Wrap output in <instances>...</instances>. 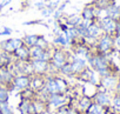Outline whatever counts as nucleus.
I'll return each mask as SVG.
<instances>
[{
	"instance_id": "6",
	"label": "nucleus",
	"mask_w": 120,
	"mask_h": 114,
	"mask_svg": "<svg viewBox=\"0 0 120 114\" xmlns=\"http://www.w3.org/2000/svg\"><path fill=\"white\" fill-rule=\"evenodd\" d=\"M112 96H113V93H109L107 91H97V93L94 94V96L92 98L93 102L102 106V107H106V106H109L111 105V101H112Z\"/></svg>"
},
{
	"instance_id": "24",
	"label": "nucleus",
	"mask_w": 120,
	"mask_h": 114,
	"mask_svg": "<svg viewBox=\"0 0 120 114\" xmlns=\"http://www.w3.org/2000/svg\"><path fill=\"white\" fill-rule=\"evenodd\" d=\"M68 109H70V106H68V103H67V105H64V106L58 107V108L54 110V114H68Z\"/></svg>"
},
{
	"instance_id": "3",
	"label": "nucleus",
	"mask_w": 120,
	"mask_h": 114,
	"mask_svg": "<svg viewBox=\"0 0 120 114\" xmlns=\"http://www.w3.org/2000/svg\"><path fill=\"white\" fill-rule=\"evenodd\" d=\"M102 33H106V34H109V35H113L115 34V29H116V21L111 19L109 17H105V18H101V19H97Z\"/></svg>"
},
{
	"instance_id": "31",
	"label": "nucleus",
	"mask_w": 120,
	"mask_h": 114,
	"mask_svg": "<svg viewBox=\"0 0 120 114\" xmlns=\"http://www.w3.org/2000/svg\"><path fill=\"white\" fill-rule=\"evenodd\" d=\"M114 46H115V48L120 47V34L114 35Z\"/></svg>"
},
{
	"instance_id": "25",
	"label": "nucleus",
	"mask_w": 120,
	"mask_h": 114,
	"mask_svg": "<svg viewBox=\"0 0 120 114\" xmlns=\"http://www.w3.org/2000/svg\"><path fill=\"white\" fill-rule=\"evenodd\" d=\"M54 11H55V10H52V8H49V7H45L42 11H40V13H41L42 18L48 19V18H51V17H52V14H53V12H54Z\"/></svg>"
},
{
	"instance_id": "34",
	"label": "nucleus",
	"mask_w": 120,
	"mask_h": 114,
	"mask_svg": "<svg viewBox=\"0 0 120 114\" xmlns=\"http://www.w3.org/2000/svg\"><path fill=\"white\" fill-rule=\"evenodd\" d=\"M41 114H54V112L53 110H51V109H46L44 113H41Z\"/></svg>"
},
{
	"instance_id": "9",
	"label": "nucleus",
	"mask_w": 120,
	"mask_h": 114,
	"mask_svg": "<svg viewBox=\"0 0 120 114\" xmlns=\"http://www.w3.org/2000/svg\"><path fill=\"white\" fill-rule=\"evenodd\" d=\"M45 81H46V75H39V74H33L31 75V84L30 87L34 92H40L45 87Z\"/></svg>"
},
{
	"instance_id": "17",
	"label": "nucleus",
	"mask_w": 120,
	"mask_h": 114,
	"mask_svg": "<svg viewBox=\"0 0 120 114\" xmlns=\"http://www.w3.org/2000/svg\"><path fill=\"white\" fill-rule=\"evenodd\" d=\"M53 45V44H52ZM51 42L47 40V38L42 34H39V38H38V41H37V46L42 48V49H49L52 47Z\"/></svg>"
},
{
	"instance_id": "7",
	"label": "nucleus",
	"mask_w": 120,
	"mask_h": 114,
	"mask_svg": "<svg viewBox=\"0 0 120 114\" xmlns=\"http://www.w3.org/2000/svg\"><path fill=\"white\" fill-rule=\"evenodd\" d=\"M31 65L33 68V74L46 75L49 72V63L41 60H31Z\"/></svg>"
},
{
	"instance_id": "5",
	"label": "nucleus",
	"mask_w": 120,
	"mask_h": 114,
	"mask_svg": "<svg viewBox=\"0 0 120 114\" xmlns=\"http://www.w3.org/2000/svg\"><path fill=\"white\" fill-rule=\"evenodd\" d=\"M99 12H100V10L97 8V7L93 5V3H88V4H86L85 7L81 10L80 15H81V18H82L84 20H92V21H93V20L98 19Z\"/></svg>"
},
{
	"instance_id": "22",
	"label": "nucleus",
	"mask_w": 120,
	"mask_h": 114,
	"mask_svg": "<svg viewBox=\"0 0 120 114\" xmlns=\"http://www.w3.org/2000/svg\"><path fill=\"white\" fill-rule=\"evenodd\" d=\"M22 25L24 26H33V25H42V26H45V27H49V25L47 24V22H45L44 20H33V21H25V22H22Z\"/></svg>"
},
{
	"instance_id": "35",
	"label": "nucleus",
	"mask_w": 120,
	"mask_h": 114,
	"mask_svg": "<svg viewBox=\"0 0 120 114\" xmlns=\"http://www.w3.org/2000/svg\"><path fill=\"white\" fill-rule=\"evenodd\" d=\"M45 3H49V1H52V0H44Z\"/></svg>"
},
{
	"instance_id": "36",
	"label": "nucleus",
	"mask_w": 120,
	"mask_h": 114,
	"mask_svg": "<svg viewBox=\"0 0 120 114\" xmlns=\"http://www.w3.org/2000/svg\"><path fill=\"white\" fill-rule=\"evenodd\" d=\"M1 86H4V85H3V82H1V81H0V87H1Z\"/></svg>"
},
{
	"instance_id": "20",
	"label": "nucleus",
	"mask_w": 120,
	"mask_h": 114,
	"mask_svg": "<svg viewBox=\"0 0 120 114\" xmlns=\"http://www.w3.org/2000/svg\"><path fill=\"white\" fill-rule=\"evenodd\" d=\"M0 114H14L12 107L10 106V102L0 103Z\"/></svg>"
},
{
	"instance_id": "26",
	"label": "nucleus",
	"mask_w": 120,
	"mask_h": 114,
	"mask_svg": "<svg viewBox=\"0 0 120 114\" xmlns=\"http://www.w3.org/2000/svg\"><path fill=\"white\" fill-rule=\"evenodd\" d=\"M60 4H61L60 0H52V1H49V3H46V7H49L52 10H56Z\"/></svg>"
},
{
	"instance_id": "21",
	"label": "nucleus",
	"mask_w": 120,
	"mask_h": 114,
	"mask_svg": "<svg viewBox=\"0 0 120 114\" xmlns=\"http://www.w3.org/2000/svg\"><path fill=\"white\" fill-rule=\"evenodd\" d=\"M111 105H112L113 107H115L118 110H120V93H114V94H113Z\"/></svg>"
},
{
	"instance_id": "30",
	"label": "nucleus",
	"mask_w": 120,
	"mask_h": 114,
	"mask_svg": "<svg viewBox=\"0 0 120 114\" xmlns=\"http://www.w3.org/2000/svg\"><path fill=\"white\" fill-rule=\"evenodd\" d=\"M34 6L37 7V10H38V11H42V10L46 7V3L42 0V1H38V3H35V5H34Z\"/></svg>"
},
{
	"instance_id": "18",
	"label": "nucleus",
	"mask_w": 120,
	"mask_h": 114,
	"mask_svg": "<svg viewBox=\"0 0 120 114\" xmlns=\"http://www.w3.org/2000/svg\"><path fill=\"white\" fill-rule=\"evenodd\" d=\"M93 5L99 10H105L109 5H113V0H93Z\"/></svg>"
},
{
	"instance_id": "23",
	"label": "nucleus",
	"mask_w": 120,
	"mask_h": 114,
	"mask_svg": "<svg viewBox=\"0 0 120 114\" xmlns=\"http://www.w3.org/2000/svg\"><path fill=\"white\" fill-rule=\"evenodd\" d=\"M66 34H67L72 40H77V39L79 38V34H78V29H77V27H71V26H70L68 31L66 32Z\"/></svg>"
},
{
	"instance_id": "13",
	"label": "nucleus",
	"mask_w": 120,
	"mask_h": 114,
	"mask_svg": "<svg viewBox=\"0 0 120 114\" xmlns=\"http://www.w3.org/2000/svg\"><path fill=\"white\" fill-rule=\"evenodd\" d=\"M64 19H65L64 21H65L68 26H71V27H77V26H79L80 22H81V20H82L81 15H80V14H75V13L65 14V15H64Z\"/></svg>"
},
{
	"instance_id": "19",
	"label": "nucleus",
	"mask_w": 120,
	"mask_h": 114,
	"mask_svg": "<svg viewBox=\"0 0 120 114\" xmlns=\"http://www.w3.org/2000/svg\"><path fill=\"white\" fill-rule=\"evenodd\" d=\"M10 96H11V93H10V91H8L5 86H1V87H0V103H3V102H8Z\"/></svg>"
},
{
	"instance_id": "27",
	"label": "nucleus",
	"mask_w": 120,
	"mask_h": 114,
	"mask_svg": "<svg viewBox=\"0 0 120 114\" xmlns=\"http://www.w3.org/2000/svg\"><path fill=\"white\" fill-rule=\"evenodd\" d=\"M12 42H13V46L15 49H18L20 46L24 45V41H22V38H12Z\"/></svg>"
},
{
	"instance_id": "12",
	"label": "nucleus",
	"mask_w": 120,
	"mask_h": 114,
	"mask_svg": "<svg viewBox=\"0 0 120 114\" xmlns=\"http://www.w3.org/2000/svg\"><path fill=\"white\" fill-rule=\"evenodd\" d=\"M93 100L92 98L87 96V95H81L79 99H78V102H77V108L79 109V112H82V113H86V110L90 108V106L92 105Z\"/></svg>"
},
{
	"instance_id": "4",
	"label": "nucleus",
	"mask_w": 120,
	"mask_h": 114,
	"mask_svg": "<svg viewBox=\"0 0 120 114\" xmlns=\"http://www.w3.org/2000/svg\"><path fill=\"white\" fill-rule=\"evenodd\" d=\"M30 84H31V75H27V74H17L13 79V86H14L15 92L18 93L28 88Z\"/></svg>"
},
{
	"instance_id": "2",
	"label": "nucleus",
	"mask_w": 120,
	"mask_h": 114,
	"mask_svg": "<svg viewBox=\"0 0 120 114\" xmlns=\"http://www.w3.org/2000/svg\"><path fill=\"white\" fill-rule=\"evenodd\" d=\"M119 74H108L106 77H102L100 79V87L104 88L105 91L109 92V93H115V89H116V85H118V81H119Z\"/></svg>"
},
{
	"instance_id": "16",
	"label": "nucleus",
	"mask_w": 120,
	"mask_h": 114,
	"mask_svg": "<svg viewBox=\"0 0 120 114\" xmlns=\"http://www.w3.org/2000/svg\"><path fill=\"white\" fill-rule=\"evenodd\" d=\"M38 38H39V34H26L22 37V41L27 47H33L37 45Z\"/></svg>"
},
{
	"instance_id": "1",
	"label": "nucleus",
	"mask_w": 120,
	"mask_h": 114,
	"mask_svg": "<svg viewBox=\"0 0 120 114\" xmlns=\"http://www.w3.org/2000/svg\"><path fill=\"white\" fill-rule=\"evenodd\" d=\"M94 51L98 54H102V55H113L116 52V48L114 46V37L102 33L99 39L97 40L95 45H94Z\"/></svg>"
},
{
	"instance_id": "14",
	"label": "nucleus",
	"mask_w": 120,
	"mask_h": 114,
	"mask_svg": "<svg viewBox=\"0 0 120 114\" xmlns=\"http://www.w3.org/2000/svg\"><path fill=\"white\" fill-rule=\"evenodd\" d=\"M106 10V15L115 21H120V7L115 5H109Z\"/></svg>"
},
{
	"instance_id": "33",
	"label": "nucleus",
	"mask_w": 120,
	"mask_h": 114,
	"mask_svg": "<svg viewBox=\"0 0 120 114\" xmlns=\"http://www.w3.org/2000/svg\"><path fill=\"white\" fill-rule=\"evenodd\" d=\"M79 113L80 112L77 107H70V109H68V114H79Z\"/></svg>"
},
{
	"instance_id": "15",
	"label": "nucleus",
	"mask_w": 120,
	"mask_h": 114,
	"mask_svg": "<svg viewBox=\"0 0 120 114\" xmlns=\"http://www.w3.org/2000/svg\"><path fill=\"white\" fill-rule=\"evenodd\" d=\"M59 74L63 75L65 78H74L73 75V72H72V66H71V61H67L65 63L59 70Z\"/></svg>"
},
{
	"instance_id": "29",
	"label": "nucleus",
	"mask_w": 120,
	"mask_h": 114,
	"mask_svg": "<svg viewBox=\"0 0 120 114\" xmlns=\"http://www.w3.org/2000/svg\"><path fill=\"white\" fill-rule=\"evenodd\" d=\"M11 3H12V0H3V1L0 3V13H1V12H3V10H4V8H6Z\"/></svg>"
},
{
	"instance_id": "11",
	"label": "nucleus",
	"mask_w": 120,
	"mask_h": 114,
	"mask_svg": "<svg viewBox=\"0 0 120 114\" xmlns=\"http://www.w3.org/2000/svg\"><path fill=\"white\" fill-rule=\"evenodd\" d=\"M54 80L56 82V87H58V92L59 93H66L71 87L70 84L67 81V78L60 75V74H55L54 75Z\"/></svg>"
},
{
	"instance_id": "8",
	"label": "nucleus",
	"mask_w": 120,
	"mask_h": 114,
	"mask_svg": "<svg viewBox=\"0 0 120 114\" xmlns=\"http://www.w3.org/2000/svg\"><path fill=\"white\" fill-rule=\"evenodd\" d=\"M12 55H13L14 60H19V61H31L30 47H27L25 44H24L22 46H20L18 49H15Z\"/></svg>"
},
{
	"instance_id": "32",
	"label": "nucleus",
	"mask_w": 120,
	"mask_h": 114,
	"mask_svg": "<svg viewBox=\"0 0 120 114\" xmlns=\"http://www.w3.org/2000/svg\"><path fill=\"white\" fill-rule=\"evenodd\" d=\"M52 32H53V35H54V37H58V35H61V34H64L61 31H60V28H59V27H54Z\"/></svg>"
},
{
	"instance_id": "10",
	"label": "nucleus",
	"mask_w": 120,
	"mask_h": 114,
	"mask_svg": "<svg viewBox=\"0 0 120 114\" xmlns=\"http://www.w3.org/2000/svg\"><path fill=\"white\" fill-rule=\"evenodd\" d=\"M15 74L11 70V67H0V81L3 82L4 86H8L10 84L13 82Z\"/></svg>"
},
{
	"instance_id": "28",
	"label": "nucleus",
	"mask_w": 120,
	"mask_h": 114,
	"mask_svg": "<svg viewBox=\"0 0 120 114\" xmlns=\"http://www.w3.org/2000/svg\"><path fill=\"white\" fill-rule=\"evenodd\" d=\"M13 33V29L10 27H4L3 31H0V37H10Z\"/></svg>"
}]
</instances>
